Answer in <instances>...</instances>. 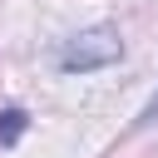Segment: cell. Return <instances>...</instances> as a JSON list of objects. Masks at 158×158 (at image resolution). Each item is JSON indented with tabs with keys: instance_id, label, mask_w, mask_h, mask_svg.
<instances>
[{
	"instance_id": "cell-1",
	"label": "cell",
	"mask_w": 158,
	"mask_h": 158,
	"mask_svg": "<svg viewBox=\"0 0 158 158\" xmlns=\"http://www.w3.org/2000/svg\"><path fill=\"white\" fill-rule=\"evenodd\" d=\"M118 54H123V40H118V30L99 25V30H84V35H74V40L59 49V69H69V74H84V69H104V64H114Z\"/></svg>"
},
{
	"instance_id": "cell-2",
	"label": "cell",
	"mask_w": 158,
	"mask_h": 158,
	"mask_svg": "<svg viewBox=\"0 0 158 158\" xmlns=\"http://www.w3.org/2000/svg\"><path fill=\"white\" fill-rule=\"evenodd\" d=\"M25 123H30L25 109H0V148H10V143L25 133Z\"/></svg>"
},
{
	"instance_id": "cell-3",
	"label": "cell",
	"mask_w": 158,
	"mask_h": 158,
	"mask_svg": "<svg viewBox=\"0 0 158 158\" xmlns=\"http://www.w3.org/2000/svg\"><path fill=\"white\" fill-rule=\"evenodd\" d=\"M143 123H158V99H153V104L143 109Z\"/></svg>"
}]
</instances>
